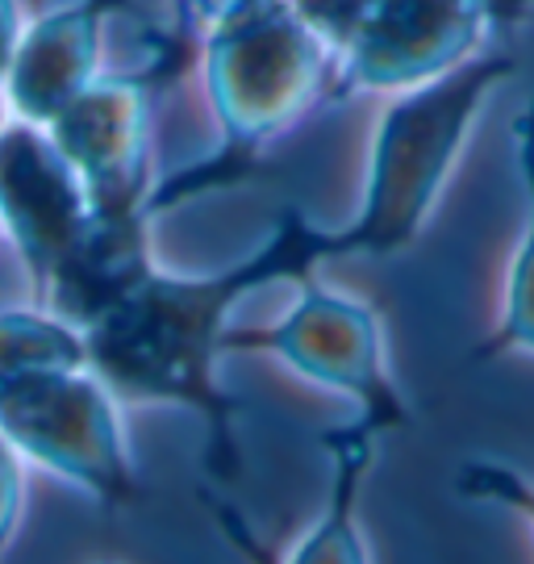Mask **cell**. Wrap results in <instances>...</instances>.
<instances>
[{"mask_svg":"<svg viewBox=\"0 0 534 564\" xmlns=\"http://www.w3.org/2000/svg\"><path fill=\"white\" fill-rule=\"evenodd\" d=\"M92 223V202L72 160L39 121L13 118L0 134V230L18 247L42 302L55 268Z\"/></svg>","mask_w":534,"mask_h":564,"instance_id":"8","label":"cell"},{"mask_svg":"<svg viewBox=\"0 0 534 564\" xmlns=\"http://www.w3.org/2000/svg\"><path fill=\"white\" fill-rule=\"evenodd\" d=\"M155 214H130V218H97L67 251V260L55 268L42 302L59 318L76 323L84 335L109 318L130 293H139L142 281L155 272Z\"/></svg>","mask_w":534,"mask_h":564,"instance_id":"10","label":"cell"},{"mask_svg":"<svg viewBox=\"0 0 534 564\" xmlns=\"http://www.w3.org/2000/svg\"><path fill=\"white\" fill-rule=\"evenodd\" d=\"M377 431L368 423H342L322 435V452L330 460V489L314 527L301 535L284 564H372V547L359 523L363 481L377 464Z\"/></svg>","mask_w":534,"mask_h":564,"instance_id":"11","label":"cell"},{"mask_svg":"<svg viewBox=\"0 0 534 564\" xmlns=\"http://www.w3.org/2000/svg\"><path fill=\"white\" fill-rule=\"evenodd\" d=\"M0 235H4V230H0Z\"/></svg>","mask_w":534,"mask_h":564,"instance_id":"21","label":"cell"},{"mask_svg":"<svg viewBox=\"0 0 534 564\" xmlns=\"http://www.w3.org/2000/svg\"><path fill=\"white\" fill-rule=\"evenodd\" d=\"M247 302L235 272L155 268L139 293L88 330V364L118 402L188 410L205 435V473L235 481L242 473V402L221 384L226 330Z\"/></svg>","mask_w":534,"mask_h":564,"instance_id":"1","label":"cell"},{"mask_svg":"<svg viewBox=\"0 0 534 564\" xmlns=\"http://www.w3.org/2000/svg\"><path fill=\"white\" fill-rule=\"evenodd\" d=\"M13 121V105H9V93H4V84H0V134H4V126Z\"/></svg>","mask_w":534,"mask_h":564,"instance_id":"20","label":"cell"},{"mask_svg":"<svg viewBox=\"0 0 534 564\" xmlns=\"http://www.w3.org/2000/svg\"><path fill=\"white\" fill-rule=\"evenodd\" d=\"M126 0H67L21 30L18 55L4 72L13 118L46 121L105 76V30Z\"/></svg>","mask_w":534,"mask_h":564,"instance_id":"9","label":"cell"},{"mask_svg":"<svg viewBox=\"0 0 534 564\" xmlns=\"http://www.w3.org/2000/svg\"><path fill=\"white\" fill-rule=\"evenodd\" d=\"M456 494L464 502L497 506L510 510L534 531V481L526 473H517L510 464L489 460V456H472L456 468Z\"/></svg>","mask_w":534,"mask_h":564,"instance_id":"14","label":"cell"},{"mask_svg":"<svg viewBox=\"0 0 534 564\" xmlns=\"http://www.w3.org/2000/svg\"><path fill=\"white\" fill-rule=\"evenodd\" d=\"M151 109L155 67L105 72L72 105L46 121L51 139L72 160L97 218L155 214L151 176ZM159 218V214H155Z\"/></svg>","mask_w":534,"mask_h":564,"instance_id":"7","label":"cell"},{"mask_svg":"<svg viewBox=\"0 0 534 564\" xmlns=\"http://www.w3.org/2000/svg\"><path fill=\"white\" fill-rule=\"evenodd\" d=\"M200 72L221 147L155 184V214L247 181L259 155L317 105L335 63L293 0H276L200 30Z\"/></svg>","mask_w":534,"mask_h":564,"instance_id":"2","label":"cell"},{"mask_svg":"<svg viewBox=\"0 0 534 564\" xmlns=\"http://www.w3.org/2000/svg\"><path fill=\"white\" fill-rule=\"evenodd\" d=\"M293 289L297 297L284 318L268 326H230L226 356H268L301 381L356 402V419L377 435L405 431L414 423V410L389 368V343L377 310L363 297L330 289L322 276Z\"/></svg>","mask_w":534,"mask_h":564,"instance_id":"5","label":"cell"},{"mask_svg":"<svg viewBox=\"0 0 534 564\" xmlns=\"http://www.w3.org/2000/svg\"><path fill=\"white\" fill-rule=\"evenodd\" d=\"M0 440L100 506L118 510L142 498L118 393L92 368L0 377Z\"/></svg>","mask_w":534,"mask_h":564,"instance_id":"6","label":"cell"},{"mask_svg":"<svg viewBox=\"0 0 534 564\" xmlns=\"http://www.w3.org/2000/svg\"><path fill=\"white\" fill-rule=\"evenodd\" d=\"M51 368H92L88 335L46 305H0V377Z\"/></svg>","mask_w":534,"mask_h":564,"instance_id":"13","label":"cell"},{"mask_svg":"<svg viewBox=\"0 0 534 564\" xmlns=\"http://www.w3.org/2000/svg\"><path fill=\"white\" fill-rule=\"evenodd\" d=\"M25 506V460L0 440V564L9 561V544L18 535Z\"/></svg>","mask_w":534,"mask_h":564,"instance_id":"16","label":"cell"},{"mask_svg":"<svg viewBox=\"0 0 534 564\" xmlns=\"http://www.w3.org/2000/svg\"><path fill=\"white\" fill-rule=\"evenodd\" d=\"M21 13H18V0H0V84H4V72L9 63L18 55V42H21Z\"/></svg>","mask_w":534,"mask_h":564,"instance_id":"19","label":"cell"},{"mask_svg":"<svg viewBox=\"0 0 534 564\" xmlns=\"http://www.w3.org/2000/svg\"><path fill=\"white\" fill-rule=\"evenodd\" d=\"M476 4L484 9V18H489V25H493V34H510V30H517L534 9V0H476Z\"/></svg>","mask_w":534,"mask_h":564,"instance_id":"18","label":"cell"},{"mask_svg":"<svg viewBox=\"0 0 534 564\" xmlns=\"http://www.w3.org/2000/svg\"><path fill=\"white\" fill-rule=\"evenodd\" d=\"M330 51L347 93H410L484 51L493 25L476 0H293Z\"/></svg>","mask_w":534,"mask_h":564,"instance_id":"4","label":"cell"},{"mask_svg":"<svg viewBox=\"0 0 534 564\" xmlns=\"http://www.w3.org/2000/svg\"><path fill=\"white\" fill-rule=\"evenodd\" d=\"M200 506L209 510L214 527L226 535V544L235 547L247 564H284V556L259 535L255 527H251V519H247L230 498H221V494H214V489H200Z\"/></svg>","mask_w":534,"mask_h":564,"instance_id":"15","label":"cell"},{"mask_svg":"<svg viewBox=\"0 0 534 564\" xmlns=\"http://www.w3.org/2000/svg\"><path fill=\"white\" fill-rule=\"evenodd\" d=\"M179 18H188L197 30H209L214 21L242 13V9H255V4H276V0H176Z\"/></svg>","mask_w":534,"mask_h":564,"instance_id":"17","label":"cell"},{"mask_svg":"<svg viewBox=\"0 0 534 564\" xmlns=\"http://www.w3.org/2000/svg\"><path fill=\"white\" fill-rule=\"evenodd\" d=\"M514 72L510 51H480L451 76L396 93L372 130L356 218L335 226L338 260H393L414 247L451 184L480 109Z\"/></svg>","mask_w":534,"mask_h":564,"instance_id":"3","label":"cell"},{"mask_svg":"<svg viewBox=\"0 0 534 564\" xmlns=\"http://www.w3.org/2000/svg\"><path fill=\"white\" fill-rule=\"evenodd\" d=\"M510 142H514V167L522 193H526V226L505 272L501 289V310L484 339L468 351V364H497L505 356H534V97L510 121Z\"/></svg>","mask_w":534,"mask_h":564,"instance_id":"12","label":"cell"}]
</instances>
